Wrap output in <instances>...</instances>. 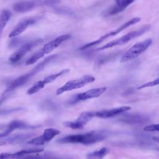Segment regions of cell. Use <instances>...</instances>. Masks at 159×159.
Returning <instances> with one entry per match:
<instances>
[{
	"label": "cell",
	"instance_id": "cell-4",
	"mask_svg": "<svg viewBox=\"0 0 159 159\" xmlns=\"http://www.w3.org/2000/svg\"><path fill=\"white\" fill-rule=\"evenodd\" d=\"M152 43V39H147L145 40L139 42L132 46L122 56L120 62L124 63L134 60L143 53Z\"/></svg>",
	"mask_w": 159,
	"mask_h": 159
},
{
	"label": "cell",
	"instance_id": "cell-19",
	"mask_svg": "<svg viewBox=\"0 0 159 159\" xmlns=\"http://www.w3.org/2000/svg\"><path fill=\"white\" fill-rule=\"evenodd\" d=\"M11 17V12L9 10L4 9L0 14V38L2 34L3 30Z\"/></svg>",
	"mask_w": 159,
	"mask_h": 159
},
{
	"label": "cell",
	"instance_id": "cell-16",
	"mask_svg": "<svg viewBox=\"0 0 159 159\" xmlns=\"http://www.w3.org/2000/svg\"><path fill=\"white\" fill-rule=\"evenodd\" d=\"M71 37L70 34H65L58 36V37L55 38L53 40L48 42L47 43L45 44L42 47L44 52L45 54H48L52 52L55 48L58 47L62 42L64 41L68 40Z\"/></svg>",
	"mask_w": 159,
	"mask_h": 159
},
{
	"label": "cell",
	"instance_id": "cell-1",
	"mask_svg": "<svg viewBox=\"0 0 159 159\" xmlns=\"http://www.w3.org/2000/svg\"><path fill=\"white\" fill-rule=\"evenodd\" d=\"M106 135L98 131H89L85 134L68 135L57 140L60 143H81L90 145L102 141L106 139Z\"/></svg>",
	"mask_w": 159,
	"mask_h": 159
},
{
	"label": "cell",
	"instance_id": "cell-25",
	"mask_svg": "<svg viewBox=\"0 0 159 159\" xmlns=\"http://www.w3.org/2000/svg\"><path fill=\"white\" fill-rule=\"evenodd\" d=\"M143 130L147 132H159V124H152L147 125L143 127Z\"/></svg>",
	"mask_w": 159,
	"mask_h": 159
},
{
	"label": "cell",
	"instance_id": "cell-8",
	"mask_svg": "<svg viewBox=\"0 0 159 159\" xmlns=\"http://www.w3.org/2000/svg\"><path fill=\"white\" fill-rule=\"evenodd\" d=\"M43 42L42 39H36L29 42H27L22 45L17 51H16L9 57V61L12 63H16L20 61L27 53H28L32 48L40 45Z\"/></svg>",
	"mask_w": 159,
	"mask_h": 159
},
{
	"label": "cell",
	"instance_id": "cell-22",
	"mask_svg": "<svg viewBox=\"0 0 159 159\" xmlns=\"http://www.w3.org/2000/svg\"><path fill=\"white\" fill-rule=\"evenodd\" d=\"M45 55L43 48L39 50L35 53H34L25 62L26 65H30L36 63L39 59L42 58Z\"/></svg>",
	"mask_w": 159,
	"mask_h": 159
},
{
	"label": "cell",
	"instance_id": "cell-27",
	"mask_svg": "<svg viewBox=\"0 0 159 159\" xmlns=\"http://www.w3.org/2000/svg\"><path fill=\"white\" fill-rule=\"evenodd\" d=\"M22 108L21 107H17V108H13V109H6V110H2L1 111H0V115L4 114H8V113H11L13 112H16V111H18L20 110H22Z\"/></svg>",
	"mask_w": 159,
	"mask_h": 159
},
{
	"label": "cell",
	"instance_id": "cell-29",
	"mask_svg": "<svg viewBox=\"0 0 159 159\" xmlns=\"http://www.w3.org/2000/svg\"><path fill=\"white\" fill-rule=\"evenodd\" d=\"M6 142H4V141H1V142H0V147H1V146H2V145H6Z\"/></svg>",
	"mask_w": 159,
	"mask_h": 159
},
{
	"label": "cell",
	"instance_id": "cell-20",
	"mask_svg": "<svg viewBox=\"0 0 159 159\" xmlns=\"http://www.w3.org/2000/svg\"><path fill=\"white\" fill-rule=\"evenodd\" d=\"M33 135L34 134H18L17 135L9 137L7 139V141L10 143H20L27 140Z\"/></svg>",
	"mask_w": 159,
	"mask_h": 159
},
{
	"label": "cell",
	"instance_id": "cell-12",
	"mask_svg": "<svg viewBox=\"0 0 159 159\" xmlns=\"http://www.w3.org/2000/svg\"><path fill=\"white\" fill-rule=\"evenodd\" d=\"M39 6H45V0H26L20 1L14 4L13 9L17 12H25Z\"/></svg>",
	"mask_w": 159,
	"mask_h": 159
},
{
	"label": "cell",
	"instance_id": "cell-24",
	"mask_svg": "<svg viewBox=\"0 0 159 159\" xmlns=\"http://www.w3.org/2000/svg\"><path fill=\"white\" fill-rule=\"evenodd\" d=\"M159 84V78L157 79H155L153 81L147 82L146 83H144L142 85H140V86L137 87V89H141L145 88H148V87H152V86H157Z\"/></svg>",
	"mask_w": 159,
	"mask_h": 159
},
{
	"label": "cell",
	"instance_id": "cell-28",
	"mask_svg": "<svg viewBox=\"0 0 159 159\" xmlns=\"http://www.w3.org/2000/svg\"><path fill=\"white\" fill-rule=\"evenodd\" d=\"M153 140L154 141H155L157 143H159V136H157V137H153Z\"/></svg>",
	"mask_w": 159,
	"mask_h": 159
},
{
	"label": "cell",
	"instance_id": "cell-14",
	"mask_svg": "<svg viewBox=\"0 0 159 159\" xmlns=\"http://www.w3.org/2000/svg\"><path fill=\"white\" fill-rule=\"evenodd\" d=\"M116 4L107 9V14L109 16L116 15L123 11L135 0H114Z\"/></svg>",
	"mask_w": 159,
	"mask_h": 159
},
{
	"label": "cell",
	"instance_id": "cell-3",
	"mask_svg": "<svg viewBox=\"0 0 159 159\" xmlns=\"http://www.w3.org/2000/svg\"><path fill=\"white\" fill-rule=\"evenodd\" d=\"M150 28H151V26L148 24H147L144 26H142V27H140V29H139L136 30L131 31V32L126 34L124 36H122L117 39H115L114 40H112V41L108 42L107 43L104 45L103 46L98 48L97 49V50H102L110 48H112V47H114L116 46L124 45V44L127 43V42H129V41H130L131 40H132L136 37H138L142 35V34L146 33L147 32L150 30Z\"/></svg>",
	"mask_w": 159,
	"mask_h": 159
},
{
	"label": "cell",
	"instance_id": "cell-23",
	"mask_svg": "<svg viewBox=\"0 0 159 159\" xmlns=\"http://www.w3.org/2000/svg\"><path fill=\"white\" fill-rule=\"evenodd\" d=\"M44 85L42 83L41 80L37 81L32 86H31L27 91V94L29 95H32L34 94L37 92H39L40 90L43 89L44 88Z\"/></svg>",
	"mask_w": 159,
	"mask_h": 159
},
{
	"label": "cell",
	"instance_id": "cell-15",
	"mask_svg": "<svg viewBox=\"0 0 159 159\" xmlns=\"http://www.w3.org/2000/svg\"><path fill=\"white\" fill-rule=\"evenodd\" d=\"M43 150V149L42 148H33L23 149L19 151H17L15 153H0V159H11V158L17 159L24 155H25L27 154L39 153L42 152Z\"/></svg>",
	"mask_w": 159,
	"mask_h": 159
},
{
	"label": "cell",
	"instance_id": "cell-11",
	"mask_svg": "<svg viewBox=\"0 0 159 159\" xmlns=\"http://www.w3.org/2000/svg\"><path fill=\"white\" fill-rule=\"evenodd\" d=\"M39 127L38 125H32L24 121L14 120L11 121L7 126L6 129L0 133V138L8 136L12 131L16 129H35Z\"/></svg>",
	"mask_w": 159,
	"mask_h": 159
},
{
	"label": "cell",
	"instance_id": "cell-6",
	"mask_svg": "<svg viewBox=\"0 0 159 159\" xmlns=\"http://www.w3.org/2000/svg\"><path fill=\"white\" fill-rule=\"evenodd\" d=\"M141 20V18L140 17H134L130 20H129L128 21H127L126 22L124 23L123 24L120 25L118 28H117L116 29L109 32V33H107L106 34H104V35L101 36L100 38H99L98 39L94 40V41H93L91 42H89L84 45H83V47H81L80 48V50H86L87 48L92 47V46H94V45H98L100 43H101L102 42H103L104 40H106V39L110 37H112V36H114L116 35H117V34L120 33V32H122V30H124V29L128 28L130 26H132L137 23H138L139 22H140Z\"/></svg>",
	"mask_w": 159,
	"mask_h": 159
},
{
	"label": "cell",
	"instance_id": "cell-10",
	"mask_svg": "<svg viewBox=\"0 0 159 159\" xmlns=\"http://www.w3.org/2000/svg\"><path fill=\"white\" fill-rule=\"evenodd\" d=\"M131 107L130 106H121L111 109H105L98 111H90L92 118L99 117L102 119H107L116 116L124 112L130 110Z\"/></svg>",
	"mask_w": 159,
	"mask_h": 159
},
{
	"label": "cell",
	"instance_id": "cell-13",
	"mask_svg": "<svg viewBox=\"0 0 159 159\" xmlns=\"http://www.w3.org/2000/svg\"><path fill=\"white\" fill-rule=\"evenodd\" d=\"M93 118L91 116L90 111L82 112L78 118L74 121H66L63 123V125L66 127L73 129H81L84 126Z\"/></svg>",
	"mask_w": 159,
	"mask_h": 159
},
{
	"label": "cell",
	"instance_id": "cell-17",
	"mask_svg": "<svg viewBox=\"0 0 159 159\" xmlns=\"http://www.w3.org/2000/svg\"><path fill=\"white\" fill-rule=\"evenodd\" d=\"M35 21L34 19H27L20 22L9 34V37H15L22 33L30 25L33 24Z\"/></svg>",
	"mask_w": 159,
	"mask_h": 159
},
{
	"label": "cell",
	"instance_id": "cell-5",
	"mask_svg": "<svg viewBox=\"0 0 159 159\" xmlns=\"http://www.w3.org/2000/svg\"><path fill=\"white\" fill-rule=\"evenodd\" d=\"M94 81L95 78L89 75H84L78 79L70 80L57 90L56 94L60 95L66 91L81 88L86 84L93 83Z\"/></svg>",
	"mask_w": 159,
	"mask_h": 159
},
{
	"label": "cell",
	"instance_id": "cell-21",
	"mask_svg": "<svg viewBox=\"0 0 159 159\" xmlns=\"http://www.w3.org/2000/svg\"><path fill=\"white\" fill-rule=\"evenodd\" d=\"M70 71L69 69H65V70H63L57 73H54V74H52V75H50L47 76H46L45 78H44L42 80H41L42 83H43V84L45 86V84H49V83H52L53 81H54L57 78H58L59 76H61V75H63L67 73H68Z\"/></svg>",
	"mask_w": 159,
	"mask_h": 159
},
{
	"label": "cell",
	"instance_id": "cell-7",
	"mask_svg": "<svg viewBox=\"0 0 159 159\" xmlns=\"http://www.w3.org/2000/svg\"><path fill=\"white\" fill-rule=\"evenodd\" d=\"M106 87H101L98 88H93L89 90H88L84 93L75 94L71 97L68 101L69 104H74L80 101H86L89 99L98 98L102 95L106 91Z\"/></svg>",
	"mask_w": 159,
	"mask_h": 159
},
{
	"label": "cell",
	"instance_id": "cell-18",
	"mask_svg": "<svg viewBox=\"0 0 159 159\" xmlns=\"http://www.w3.org/2000/svg\"><path fill=\"white\" fill-rule=\"evenodd\" d=\"M109 148L107 147H102L98 150L90 152L87 154V159H102L106 155L109 153Z\"/></svg>",
	"mask_w": 159,
	"mask_h": 159
},
{
	"label": "cell",
	"instance_id": "cell-9",
	"mask_svg": "<svg viewBox=\"0 0 159 159\" xmlns=\"http://www.w3.org/2000/svg\"><path fill=\"white\" fill-rule=\"evenodd\" d=\"M60 134V131L58 129L54 128H47L43 130V133L42 135L28 141L27 143L35 145H42L50 142L52 139Z\"/></svg>",
	"mask_w": 159,
	"mask_h": 159
},
{
	"label": "cell",
	"instance_id": "cell-2",
	"mask_svg": "<svg viewBox=\"0 0 159 159\" xmlns=\"http://www.w3.org/2000/svg\"><path fill=\"white\" fill-rule=\"evenodd\" d=\"M56 57H57V55H52L50 56H48L44 58V60L40 62L38 65H37L33 69H32L28 73L20 76L19 77L15 79L6 88V89L4 91V93H9L15 89L21 86L22 85H24L31 78H32L35 75L38 73L41 70H42L46 64L49 63L52 60L55 59Z\"/></svg>",
	"mask_w": 159,
	"mask_h": 159
},
{
	"label": "cell",
	"instance_id": "cell-26",
	"mask_svg": "<svg viewBox=\"0 0 159 159\" xmlns=\"http://www.w3.org/2000/svg\"><path fill=\"white\" fill-rule=\"evenodd\" d=\"M17 159H45V157L43 155H34V153H32V154H27V155H24Z\"/></svg>",
	"mask_w": 159,
	"mask_h": 159
}]
</instances>
